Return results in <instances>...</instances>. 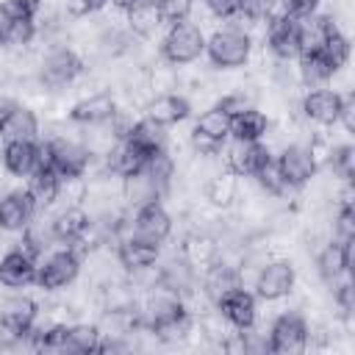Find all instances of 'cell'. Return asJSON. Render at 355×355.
Wrapping results in <instances>:
<instances>
[{"label": "cell", "mask_w": 355, "mask_h": 355, "mask_svg": "<svg viewBox=\"0 0 355 355\" xmlns=\"http://www.w3.org/2000/svg\"><path fill=\"white\" fill-rule=\"evenodd\" d=\"M227 169L236 175V178H252L269 158V147H263L261 141H241V139H233V144L227 147Z\"/></svg>", "instance_id": "13"}, {"label": "cell", "mask_w": 355, "mask_h": 355, "mask_svg": "<svg viewBox=\"0 0 355 355\" xmlns=\"http://www.w3.org/2000/svg\"><path fill=\"white\" fill-rule=\"evenodd\" d=\"M349 263H352V241H330L316 258V269L327 283L338 280L349 269Z\"/></svg>", "instance_id": "27"}, {"label": "cell", "mask_w": 355, "mask_h": 355, "mask_svg": "<svg viewBox=\"0 0 355 355\" xmlns=\"http://www.w3.org/2000/svg\"><path fill=\"white\" fill-rule=\"evenodd\" d=\"M338 33L333 17L327 14H311L305 19H300L297 28V55H311L324 50V44Z\"/></svg>", "instance_id": "12"}, {"label": "cell", "mask_w": 355, "mask_h": 355, "mask_svg": "<svg viewBox=\"0 0 355 355\" xmlns=\"http://www.w3.org/2000/svg\"><path fill=\"white\" fill-rule=\"evenodd\" d=\"M158 255H161L158 244L144 241V239H136V236L119 241V247H116V258H119V263L128 272H147L158 261Z\"/></svg>", "instance_id": "23"}, {"label": "cell", "mask_w": 355, "mask_h": 355, "mask_svg": "<svg viewBox=\"0 0 355 355\" xmlns=\"http://www.w3.org/2000/svg\"><path fill=\"white\" fill-rule=\"evenodd\" d=\"M189 114H191V105L180 94H158V97H153L144 105V116L153 119V122H158V125H164V128L183 122Z\"/></svg>", "instance_id": "24"}, {"label": "cell", "mask_w": 355, "mask_h": 355, "mask_svg": "<svg viewBox=\"0 0 355 355\" xmlns=\"http://www.w3.org/2000/svg\"><path fill=\"white\" fill-rule=\"evenodd\" d=\"M216 105H219V108H225L230 116H233V114H239V111H244V108H252V103H250V97H247L244 92H233V94L222 97Z\"/></svg>", "instance_id": "47"}, {"label": "cell", "mask_w": 355, "mask_h": 355, "mask_svg": "<svg viewBox=\"0 0 355 355\" xmlns=\"http://www.w3.org/2000/svg\"><path fill=\"white\" fill-rule=\"evenodd\" d=\"M83 72V61L75 50L69 47H55L44 55L42 67H39V80L47 86V89H64L69 86L78 75Z\"/></svg>", "instance_id": "6"}, {"label": "cell", "mask_w": 355, "mask_h": 355, "mask_svg": "<svg viewBox=\"0 0 355 355\" xmlns=\"http://www.w3.org/2000/svg\"><path fill=\"white\" fill-rule=\"evenodd\" d=\"M275 3L280 6V14H288L294 19H305L319 8V0H275Z\"/></svg>", "instance_id": "46"}, {"label": "cell", "mask_w": 355, "mask_h": 355, "mask_svg": "<svg viewBox=\"0 0 355 355\" xmlns=\"http://www.w3.org/2000/svg\"><path fill=\"white\" fill-rule=\"evenodd\" d=\"M17 103L14 100H8V97H0V125H3V119L11 114V108H14Z\"/></svg>", "instance_id": "52"}, {"label": "cell", "mask_w": 355, "mask_h": 355, "mask_svg": "<svg viewBox=\"0 0 355 355\" xmlns=\"http://www.w3.org/2000/svg\"><path fill=\"white\" fill-rule=\"evenodd\" d=\"M236 197H239V183H236V175L233 172L216 175L205 186V200L211 205H216V208H230Z\"/></svg>", "instance_id": "36"}, {"label": "cell", "mask_w": 355, "mask_h": 355, "mask_svg": "<svg viewBox=\"0 0 355 355\" xmlns=\"http://www.w3.org/2000/svg\"><path fill=\"white\" fill-rule=\"evenodd\" d=\"M294 266L288 261H269L266 266H261L258 277H255V297L275 302L283 300L286 294H291L294 288Z\"/></svg>", "instance_id": "11"}, {"label": "cell", "mask_w": 355, "mask_h": 355, "mask_svg": "<svg viewBox=\"0 0 355 355\" xmlns=\"http://www.w3.org/2000/svg\"><path fill=\"white\" fill-rule=\"evenodd\" d=\"M169 233H172V216L166 214V208L158 200L141 202L136 208V216H133V236L136 239L161 244V241H166Z\"/></svg>", "instance_id": "9"}, {"label": "cell", "mask_w": 355, "mask_h": 355, "mask_svg": "<svg viewBox=\"0 0 355 355\" xmlns=\"http://www.w3.org/2000/svg\"><path fill=\"white\" fill-rule=\"evenodd\" d=\"M252 42L241 28H222L211 39H205V53L214 67L219 69H236L244 67L250 58Z\"/></svg>", "instance_id": "1"}, {"label": "cell", "mask_w": 355, "mask_h": 355, "mask_svg": "<svg viewBox=\"0 0 355 355\" xmlns=\"http://www.w3.org/2000/svg\"><path fill=\"white\" fill-rule=\"evenodd\" d=\"M230 119H233V116H230L225 108L214 105V108H208V111L197 119L194 130L202 133V136H208V139H214V141H219V144H225V139L230 136Z\"/></svg>", "instance_id": "33"}, {"label": "cell", "mask_w": 355, "mask_h": 355, "mask_svg": "<svg viewBox=\"0 0 355 355\" xmlns=\"http://www.w3.org/2000/svg\"><path fill=\"white\" fill-rule=\"evenodd\" d=\"M144 161H147V153H141L136 144H130L128 139H122V141H116L108 153H105V166H108V172L114 175V178H130V175H136V172H141L144 169Z\"/></svg>", "instance_id": "22"}, {"label": "cell", "mask_w": 355, "mask_h": 355, "mask_svg": "<svg viewBox=\"0 0 355 355\" xmlns=\"http://www.w3.org/2000/svg\"><path fill=\"white\" fill-rule=\"evenodd\" d=\"M327 161H330V166H333V172L341 178V180H352V172H355V150H352V144H338V147H333L330 150V155H327Z\"/></svg>", "instance_id": "39"}, {"label": "cell", "mask_w": 355, "mask_h": 355, "mask_svg": "<svg viewBox=\"0 0 355 355\" xmlns=\"http://www.w3.org/2000/svg\"><path fill=\"white\" fill-rule=\"evenodd\" d=\"M216 311L225 316V322L236 330H250L255 324V316H258V305H255V294L247 291L244 286L222 294L216 302Z\"/></svg>", "instance_id": "10"}, {"label": "cell", "mask_w": 355, "mask_h": 355, "mask_svg": "<svg viewBox=\"0 0 355 355\" xmlns=\"http://www.w3.org/2000/svg\"><path fill=\"white\" fill-rule=\"evenodd\" d=\"M239 286H244V277H241V272H239L236 266L222 263V261H214V263L205 266L202 291H205L214 302H216L222 294H227V291H233V288H239Z\"/></svg>", "instance_id": "26"}, {"label": "cell", "mask_w": 355, "mask_h": 355, "mask_svg": "<svg viewBox=\"0 0 355 355\" xmlns=\"http://www.w3.org/2000/svg\"><path fill=\"white\" fill-rule=\"evenodd\" d=\"M130 144H136L141 153H158V150H166V130H164V125H158V122H153V119H139V122H133V128L128 130V136H125Z\"/></svg>", "instance_id": "30"}, {"label": "cell", "mask_w": 355, "mask_h": 355, "mask_svg": "<svg viewBox=\"0 0 355 355\" xmlns=\"http://www.w3.org/2000/svg\"><path fill=\"white\" fill-rule=\"evenodd\" d=\"M36 283V258L22 247L8 250L0 258V286L6 288H25Z\"/></svg>", "instance_id": "14"}, {"label": "cell", "mask_w": 355, "mask_h": 355, "mask_svg": "<svg viewBox=\"0 0 355 355\" xmlns=\"http://www.w3.org/2000/svg\"><path fill=\"white\" fill-rule=\"evenodd\" d=\"M108 0H67V11L72 17H86V14H94L105 6Z\"/></svg>", "instance_id": "48"}, {"label": "cell", "mask_w": 355, "mask_h": 355, "mask_svg": "<svg viewBox=\"0 0 355 355\" xmlns=\"http://www.w3.org/2000/svg\"><path fill=\"white\" fill-rule=\"evenodd\" d=\"M319 53H324V58L330 61V67L338 72V69L349 61V39H347L344 33H336V36L324 44V50H319Z\"/></svg>", "instance_id": "41"}, {"label": "cell", "mask_w": 355, "mask_h": 355, "mask_svg": "<svg viewBox=\"0 0 355 355\" xmlns=\"http://www.w3.org/2000/svg\"><path fill=\"white\" fill-rule=\"evenodd\" d=\"M239 14L252 22L269 19L275 14V0H239Z\"/></svg>", "instance_id": "45"}, {"label": "cell", "mask_w": 355, "mask_h": 355, "mask_svg": "<svg viewBox=\"0 0 355 355\" xmlns=\"http://www.w3.org/2000/svg\"><path fill=\"white\" fill-rule=\"evenodd\" d=\"M0 230H3V227H0Z\"/></svg>", "instance_id": "54"}, {"label": "cell", "mask_w": 355, "mask_h": 355, "mask_svg": "<svg viewBox=\"0 0 355 355\" xmlns=\"http://www.w3.org/2000/svg\"><path fill=\"white\" fill-rule=\"evenodd\" d=\"M58 189H61V175H58L47 161H42V164L28 175V194H31V200L36 202V211H39V208H50V205L58 200Z\"/></svg>", "instance_id": "20"}, {"label": "cell", "mask_w": 355, "mask_h": 355, "mask_svg": "<svg viewBox=\"0 0 355 355\" xmlns=\"http://www.w3.org/2000/svg\"><path fill=\"white\" fill-rule=\"evenodd\" d=\"M100 338L103 333L97 324H67L64 352H97Z\"/></svg>", "instance_id": "32"}, {"label": "cell", "mask_w": 355, "mask_h": 355, "mask_svg": "<svg viewBox=\"0 0 355 355\" xmlns=\"http://www.w3.org/2000/svg\"><path fill=\"white\" fill-rule=\"evenodd\" d=\"M208 11L216 14L219 19H230L239 14V0H205Z\"/></svg>", "instance_id": "49"}, {"label": "cell", "mask_w": 355, "mask_h": 355, "mask_svg": "<svg viewBox=\"0 0 355 355\" xmlns=\"http://www.w3.org/2000/svg\"><path fill=\"white\" fill-rule=\"evenodd\" d=\"M266 22H269L266 25V44H269V50L277 58H283V61L294 58L297 55V28H300V19L277 11Z\"/></svg>", "instance_id": "15"}, {"label": "cell", "mask_w": 355, "mask_h": 355, "mask_svg": "<svg viewBox=\"0 0 355 355\" xmlns=\"http://www.w3.org/2000/svg\"><path fill=\"white\" fill-rule=\"evenodd\" d=\"M338 119L344 122V128H347V130H355V97H352V94H344Z\"/></svg>", "instance_id": "51"}, {"label": "cell", "mask_w": 355, "mask_h": 355, "mask_svg": "<svg viewBox=\"0 0 355 355\" xmlns=\"http://www.w3.org/2000/svg\"><path fill=\"white\" fill-rule=\"evenodd\" d=\"M333 75H336V69L330 67V61L324 58V53L300 55V80L305 86H319V83L330 80Z\"/></svg>", "instance_id": "37"}, {"label": "cell", "mask_w": 355, "mask_h": 355, "mask_svg": "<svg viewBox=\"0 0 355 355\" xmlns=\"http://www.w3.org/2000/svg\"><path fill=\"white\" fill-rule=\"evenodd\" d=\"M336 233H338V241H352L355 239V208L349 200L341 202V211L336 216Z\"/></svg>", "instance_id": "44"}, {"label": "cell", "mask_w": 355, "mask_h": 355, "mask_svg": "<svg viewBox=\"0 0 355 355\" xmlns=\"http://www.w3.org/2000/svg\"><path fill=\"white\" fill-rule=\"evenodd\" d=\"M39 164H42V144H36V139H19L3 144V166L14 178H28Z\"/></svg>", "instance_id": "17"}, {"label": "cell", "mask_w": 355, "mask_h": 355, "mask_svg": "<svg viewBox=\"0 0 355 355\" xmlns=\"http://www.w3.org/2000/svg\"><path fill=\"white\" fill-rule=\"evenodd\" d=\"M191 327H194V319H191V313L183 308L180 313L166 316V319L150 324L147 330H150L155 338H161V341H180V338H186V336L191 333Z\"/></svg>", "instance_id": "34"}, {"label": "cell", "mask_w": 355, "mask_h": 355, "mask_svg": "<svg viewBox=\"0 0 355 355\" xmlns=\"http://www.w3.org/2000/svg\"><path fill=\"white\" fill-rule=\"evenodd\" d=\"M36 36V19H6L0 31V44L3 47H25Z\"/></svg>", "instance_id": "38"}, {"label": "cell", "mask_w": 355, "mask_h": 355, "mask_svg": "<svg viewBox=\"0 0 355 355\" xmlns=\"http://www.w3.org/2000/svg\"><path fill=\"white\" fill-rule=\"evenodd\" d=\"M39 133V119L31 108L25 105H14L11 114L3 119L0 125V139L3 141H19V139H36Z\"/></svg>", "instance_id": "28"}, {"label": "cell", "mask_w": 355, "mask_h": 355, "mask_svg": "<svg viewBox=\"0 0 355 355\" xmlns=\"http://www.w3.org/2000/svg\"><path fill=\"white\" fill-rule=\"evenodd\" d=\"M116 100L111 92H97V94H89L83 100H78L69 111V119L78 122V125H103L108 119H114L116 114Z\"/></svg>", "instance_id": "18"}, {"label": "cell", "mask_w": 355, "mask_h": 355, "mask_svg": "<svg viewBox=\"0 0 355 355\" xmlns=\"http://www.w3.org/2000/svg\"><path fill=\"white\" fill-rule=\"evenodd\" d=\"M125 14H128V28L141 39L153 36L164 25L158 0H128L125 3Z\"/></svg>", "instance_id": "25"}, {"label": "cell", "mask_w": 355, "mask_h": 355, "mask_svg": "<svg viewBox=\"0 0 355 355\" xmlns=\"http://www.w3.org/2000/svg\"><path fill=\"white\" fill-rule=\"evenodd\" d=\"M39 8H42V0H6L3 3L6 19H36Z\"/></svg>", "instance_id": "42"}, {"label": "cell", "mask_w": 355, "mask_h": 355, "mask_svg": "<svg viewBox=\"0 0 355 355\" xmlns=\"http://www.w3.org/2000/svg\"><path fill=\"white\" fill-rule=\"evenodd\" d=\"M277 169H280V178L288 189H302L319 169L311 147L305 144H288L277 158H275Z\"/></svg>", "instance_id": "7"}, {"label": "cell", "mask_w": 355, "mask_h": 355, "mask_svg": "<svg viewBox=\"0 0 355 355\" xmlns=\"http://www.w3.org/2000/svg\"><path fill=\"white\" fill-rule=\"evenodd\" d=\"M205 53V36L197 25L191 22H175L169 25L164 42H161V55L175 64V67H183V64H191L197 61L200 55Z\"/></svg>", "instance_id": "2"}, {"label": "cell", "mask_w": 355, "mask_h": 355, "mask_svg": "<svg viewBox=\"0 0 355 355\" xmlns=\"http://www.w3.org/2000/svg\"><path fill=\"white\" fill-rule=\"evenodd\" d=\"M36 302L31 297H11L3 302L0 308V333L11 341H22L28 338V333L36 324Z\"/></svg>", "instance_id": "8"}, {"label": "cell", "mask_w": 355, "mask_h": 355, "mask_svg": "<svg viewBox=\"0 0 355 355\" xmlns=\"http://www.w3.org/2000/svg\"><path fill=\"white\" fill-rule=\"evenodd\" d=\"M158 8H161L164 22L175 25V22H186V19H189V14H191V0H158Z\"/></svg>", "instance_id": "43"}, {"label": "cell", "mask_w": 355, "mask_h": 355, "mask_svg": "<svg viewBox=\"0 0 355 355\" xmlns=\"http://www.w3.org/2000/svg\"><path fill=\"white\" fill-rule=\"evenodd\" d=\"M258 183H261V189L266 191V194H275V197H280V194H286L288 191V186L283 183V178H280V169H277V164H275V158H269L255 175H252Z\"/></svg>", "instance_id": "40"}, {"label": "cell", "mask_w": 355, "mask_h": 355, "mask_svg": "<svg viewBox=\"0 0 355 355\" xmlns=\"http://www.w3.org/2000/svg\"><path fill=\"white\" fill-rule=\"evenodd\" d=\"M3 25H6V11H3V3H0V31H3Z\"/></svg>", "instance_id": "53"}, {"label": "cell", "mask_w": 355, "mask_h": 355, "mask_svg": "<svg viewBox=\"0 0 355 355\" xmlns=\"http://www.w3.org/2000/svg\"><path fill=\"white\" fill-rule=\"evenodd\" d=\"M336 302H338V308L349 316L352 308H355V288H352L349 283H341V286L336 288Z\"/></svg>", "instance_id": "50"}, {"label": "cell", "mask_w": 355, "mask_h": 355, "mask_svg": "<svg viewBox=\"0 0 355 355\" xmlns=\"http://www.w3.org/2000/svg\"><path fill=\"white\" fill-rule=\"evenodd\" d=\"M78 272H80V258L72 247H67V250H58V252L47 255L44 263L36 266V283L44 291H58V288L72 286Z\"/></svg>", "instance_id": "5"}, {"label": "cell", "mask_w": 355, "mask_h": 355, "mask_svg": "<svg viewBox=\"0 0 355 355\" xmlns=\"http://www.w3.org/2000/svg\"><path fill=\"white\" fill-rule=\"evenodd\" d=\"M36 214V202L25 191H8L0 200V227L3 230H22Z\"/></svg>", "instance_id": "21"}, {"label": "cell", "mask_w": 355, "mask_h": 355, "mask_svg": "<svg viewBox=\"0 0 355 355\" xmlns=\"http://www.w3.org/2000/svg\"><path fill=\"white\" fill-rule=\"evenodd\" d=\"M341 100L344 94L333 89H313L302 97V114L316 125H336L341 114Z\"/></svg>", "instance_id": "19"}, {"label": "cell", "mask_w": 355, "mask_h": 355, "mask_svg": "<svg viewBox=\"0 0 355 355\" xmlns=\"http://www.w3.org/2000/svg\"><path fill=\"white\" fill-rule=\"evenodd\" d=\"M42 161H47L61 178H83L92 155L86 144H78L67 136H55L42 144Z\"/></svg>", "instance_id": "3"}, {"label": "cell", "mask_w": 355, "mask_h": 355, "mask_svg": "<svg viewBox=\"0 0 355 355\" xmlns=\"http://www.w3.org/2000/svg\"><path fill=\"white\" fill-rule=\"evenodd\" d=\"M269 130V119L258 108H244L230 119V136L241 141H261Z\"/></svg>", "instance_id": "29"}, {"label": "cell", "mask_w": 355, "mask_h": 355, "mask_svg": "<svg viewBox=\"0 0 355 355\" xmlns=\"http://www.w3.org/2000/svg\"><path fill=\"white\" fill-rule=\"evenodd\" d=\"M158 283H161L164 288L175 291L178 297H183V294H189V291L194 288L197 272H194V266H191L186 258H178V261H169V263L158 272Z\"/></svg>", "instance_id": "31"}, {"label": "cell", "mask_w": 355, "mask_h": 355, "mask_svg": "<svg viewBox=\"0 0 355 355\" xmlns=\"http://www.w3.org/2000/svg\"><path fill=\"white\" fill-rule=\"evenodd\" d=\"M183 258L194 266V269H205L208 263H214L216 261V241L211 239V236H205V233H194V236H189L186 239V244H183Z\"/></svg>", "instance_id": "35"}, {"label": "cell", "mask_w": 355, "mask_h": 355, "mask_svg": "<svg viewBox=\"0 0 355 355\" xmlns=\"http://www.w3.org/2000/svg\"><path fill=\"white\" fill-rule=\"evenodd\" d=\"M53 233H55V241L72 247V244H83L89 230H92V219L89 214L80 208V205H67L64 211H58L53 219Z\"/></svg>", "instance_id": "16"}, {"label": "cell", "mask_w": 355, "mask_h": 355, "mask_svg": "<svg viewBox=\"0 0 355 355\" xmlns=\"http://www.w3.org/2000/svg\"><path fill=\"white\" fill-rule=\"evenodd\" d=\"M308 322L300 313H280L269 327V352L275 355H297L308 347Z\"/></svg>", "instance_id": "4"}]
</instances>
